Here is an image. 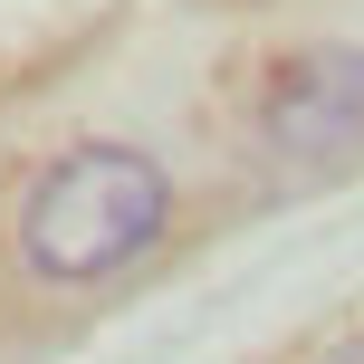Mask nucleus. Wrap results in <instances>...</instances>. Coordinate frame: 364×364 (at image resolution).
<instances>
[{"instance_id":"f03ea898","label":"nucleus","mask_w":364,"mask_h":364,"mask_svg":"<svg viewBox=\"0 0 364 364\" xmlns=\"http://www.w3.org/2000/svg\"><path fill=\"white\" fill-rule=\"evenodd\" d=\"M259 134L288 164H346L364 144V48H297L259 106Z\"/></svg>"},{"instance_id":"7ed1b4c3","label":"nucleus","mask_w":364,"mask_h":364,"mask_svg":"<svg viewBox=\"0 0 364 364\" xmlns=\"http://www.w3.org/2000/svg\"><path fill=\"white\" fill-rule=\"evenodd\" d=\"M326 364H364V336H355V346H336V355H326Z\"/></svg>"},{"instance_id":"f257e3e1","label":"nucleus","mask_w":364,"mask_h":364,"mask_svg":"<svg viewBox=\"0 0 364 364\" xmlns=\"http://www.w3.org/2000/svg\"><path fill=\"white\" fill-rule=\"evenodd\" d=\"M164 211H173L164 164H144L125 144H77L19 201V259L38 278H115L134 250H154Z\"/></svg>"}]
</instances>
